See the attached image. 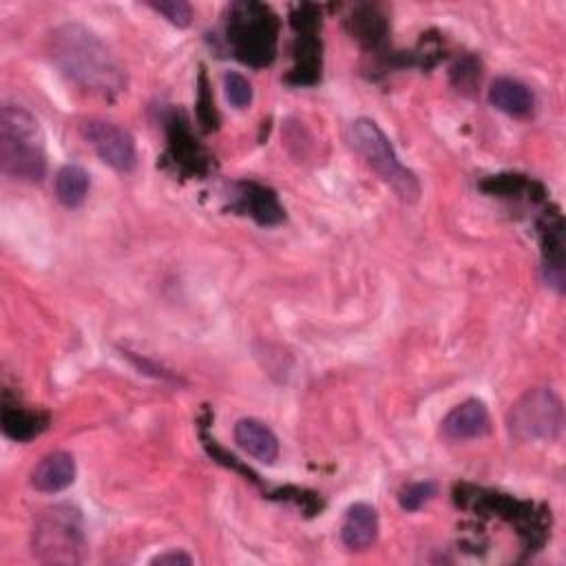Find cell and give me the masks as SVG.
<instances>
[{
  "instance_id": "1",
  "label": "cell",
  "mask_w": 566,
  "mask_h": 566,
  "mask_svg": "<svg viewBox=\"0 0 566 566\" xmlns=\"http://www.w3.org/2000/svg\"><path fill=\"white\" fill-rule=\"evenodd\" d=\"M51 60L81 89L115 98L126 89V71L107 42L85 25L69 23L51 34Z\"/></svg>"
},
{
  "instance_id": "2",
  "label": "cell",
  "mask_w": 566,
  "mask_h": 566,
  "mask_svg": "<svg viewBox=\"0 0 566 566\" xmlns=\"http://www.w3.org/2000/svg\"><path fill=\"white\" fill-rule=\"evenodd\" d=\"M0 169L19 182L45 177V135L34 113L23 104L5 102L0 109Z\"/></svg>"
},
{
  "instance_id": "3",
  "label": "cell",
  "mask_w": 566,
  "mask_h": 566,
  "mask_svg": "<svg viewBox=\"0 0 566 566\" xmlns=\"http://www.w3.org/2000/svg\"><path fill=\"white\" fill-rule=\"evenodd\" d=\"M32 549L42 564H81L87 555V533L81 509L53 505L40 512L32 531Z\"/></svg>"
},
{
  "instance_id": "4",
  "label": "cell",
  "mask_w": 566,
  "mask_h": 566,
  "mask_svg": "<svg viewBox=\"0 0 566 566\" xmlns=\"http://www.w3.org/2000/svg\"><path fill=\"white\" fill-rule=\"evenodd\" d=\"M347 142L364 158V162L396 193V197L409 204L420 197L418 177L401 164L392 142L374 120H354L347 128Z\"/></svg>"
},
{
  "instance_id": "5",
  "label": "cell",
  "mask_w": 566,
  "mask_h": 566,
  "mask_svg": "<svg viewBox=\"0 0 566 566\" xmlns=\"http://www.w3.org/2000/svg\"><path fill=\"white\" fill-rule=\"evenodd\" d=\"M279 25L274 14L259 3H237L229 14V42L242 62L266 66L276 53Z\"/></svg>"
},
{
  "instance_id": "6",
  "label": "cell",
  "mask_w": 566,
  "mask_h": 566,
  "mask_svg": "<svg viewBox=\"0 0 566 566\" xmlns=\"http://www.w3.org/2000/svg\"><path fill=\"white\" fill-rule=\"evenodd\" d=\"M564 424L559 396L549 387L529 390L512 409L509 428L518 441H555Z\"/></svg>"
},
{
  "instance_id": "7",
  "label": "cell",
  "mask_w": 566,
  "mask_h": 566,
  "mask_svg": "<svg viewBox=\"0 0 566 566\" xmlns=\"http://www.w3.org/2000/svg\"><path fill=\"white\" fill-rule=\"evenodd\" d=\"M83 137L98 158L118 173H131L137 164V151L131 133L109 120H87Z\"/></svg>"
},
{
  "instance_id": "8",
  "label": "cell",
  "mask_w": 566,
  "mask_h": 566,
  "mask_svg": "<svg viewBox=\"0 0 566 566\" xmlns=\"http://www.w3.org/2000/svg\"><path fill=\"white\" fill-rule=\"evenodd\" d=\"M491 430V418L482 401L469 398L456 405L441 422V432L450 441H473L487 436Z\"/></svg>"
},
{
  "instance_id": "9",
  "label": "cell",
  "mask_w": 566,
  "mask_h": 566,
  "mask_svg": "<svg viewBox=\"0 0 566 566\" xmlns=\"http://www.w3.org/2000/svg\"><path fill=\"white\" fill-rule=\"evenodd\" d=\"M379 538V514L372 505L357 503L345 512L341 525V542L349 551H364Z\"/></svg>"
},
{
  "instance_id": "10",
  "label": "cell",
  "mask_w": 566,
  "mask_h": 566,
  "mask_svg": "<svg viewBox=\"0 0 566 566\" xmlns=\"http://www.w3.org/2000/svg\"><path fill=\"white\" fill-rule=\"evenodd\" d=\"M76 480V460L69 452H51L32 471V487L42 493H58Z\"/></svg>"
},
{
  "instance_id": "11",
  "label": "cell",
  "mask_w": 566,
  "mask_h": 566,
  "mask_svg": "<svg viewBox=\"0 0 566 566\" xmlns=\"http://www.w3.org/2000/svg\"><path fill=\"white\" fill-rule=\"evenodd\" d=\"M235 443L255 460L272 465L279 458V441L266 422L257 418H242L235 424Z\"/></svg>"
},
{
  "instance_id": "12",
  "label": "cell",
  "mask_w": 566,
  "mask_h": 566,
  "mask_svg": "<svg viewBox=\"0 0 566 566\" xmlns=\"http://www.w3.org/2000/svg\"><path fill=\"white\" fill-rule=\"evenodd\" d=\"M489 102L507 115H529L533 111V94L527 85L514 78H499L489 89Z\"/></svg>"
},
{
  "instance_id": "13",
  "label": "cell",
  "mask_w": 566,
  "mask_h": 566,
  "mask_svg": "<svg viewBox=\"0 0 566 566\" xmlns=\"http://www.w3.org/2000/svg\"><path fill=\"white\" fill-rule=\"evenodd\" d=\"M239 208L246 210L250 218L259 224H276L283 220V208L276 201V195L257 184H242L239 186Z\"/></svg>"
},
{
  "instance_id": "14",
  "label": "cell",
  "mask_w": 566,
  "mask_h": 566,
  "mask_svg": "<svg viewBox=\"0 0 566 566\" xmlns=\"http://www.w3.org/2000/svg\"><path fill=\"white\" fill-rule=\"evenodd\" d=\"M544 248V274L549 286L557 293L564 291V237H562V220L553 218L546 222L542 233Z\"/></svg>"
},
{
  "instance_id": "15",
  "label": "cell",
  "mask_w": 566,
  "mask_h": 566,
  "mask_svg": "<svg viewBox=\"0 0 566 566\" xmlns=\"http://www.w3.org/2000/svg\"><path fill=\"white\" fill-rule=\"evenodd\" d=\"M49 418L40 411H32L25 407H5L3 409V432L19 441V443H27L32 439H36L40 432L47 430Z\"/></svg>"
},
{
  "instance_id": "16",
  "label": "cell",
  "mask_w": 566,
  "mask_h": 566,
  "mask_svg": "<svg viewBox=\"0 0 566 566\" xmlns=\"http://www.w3.org/2000/svg\"><path fill=\"white\" fill-rule=\"evenodd\" d=\"M89 186H91L89 173L83 167H76V164L62 167L58 171L56 184H53L58 201L64 204L66 208H78L87 199Z\"/></svg>"
},
{
  "instance_id": "17",
  "label": "cell",
  "mask_w": 566,
  "mask_h": 566,
  "mask_svg": "<svg viewBox=\"0 0 566 566\" xmlns=\"http://www.w3.org/2000/svg\"><path fill=\"white\" fill-rule=\"evenodd\" d=\"M224 94L226 100L239 111L248 109L253 102V85L242 74H237V71H229L224 76Z\"/></svg>"
},
{
  "instance_id": "18",
  "label": "cell",
  "mask_w": 566,
  "mask_h": 566,
  "mask_svg": "<svg viewBox=\"0 0 566 566\" xmlns=\"http://www.w3.org/2000/svg\"><path fill=\"white\" fill-rule=\"evenodd\" d=\"M434 495H436L434 482H416V484H409L401 491L398 501H401V507L405 512H418L424 503L432 501Z\"/></svg>"
},
{
  "instance_id": "19",
  "label": "cell",
  "mask_w": 566,
  "mask_h": 566,
  "mask_svg": "<svg viewBox=\"0 0 566 566\" xmlns=\"http://www.w3.org/2000/svg\"><path fill=\"white\" fill-rule=\"evenodd\" d=\"M149 8L175 27H188L193 21V10L184 0H160V3H149Z\"/></svg>"
},
{
  "instance_id": "20",
  "label": "cell",
  "mask_w": 566,
  "mask_h": 566,
  "mask_svg": "<svg viewBox=\"0 0 566 566\" xmlns=\"http://www.w3.org/2000/svg\"><path fill=\"white\" fill-rule=\"evenodd\" d=\"M151 564H162V566H167V564H171V566H177V564H193V557H190L188 553H184V551L173 549V551H167V553L156 555V557L151 559Z\"/></svg>"
}]
</instances>
